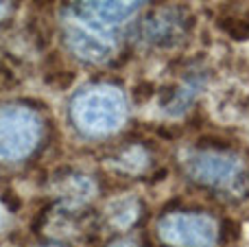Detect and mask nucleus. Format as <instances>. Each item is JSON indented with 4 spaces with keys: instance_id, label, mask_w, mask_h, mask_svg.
<instances>
[{
    "instance_id": "obj_9",
    "label": "nucleus",
    "mask_w": 249,
    "mask_h": 247,
    "mask_svg": "<svg viewBox=\"0 0 249 247\" xmlns=\"http://www.w3.org/2000/svg\"><path fill=\"white\" fill-rule=\"evenodd\" d=\"M201 83H203L201 79H188L184 86H179L177 90L171 92V99L164 101V107H168L171 114H181L190 103H193V99L197 96Z\"/></svg>"
},
{
    "instance_id": "obj_1",
    "label": "nucleus",
    "mask_w": 249,
    "mask_h": 247,
    "mask_svg": "<svg viewBox=\"0 0 249 247\" xmlns=\"http://www.w3.org/2000/svg\"><path fill=\"white\" fill-rule=\"evenodd\" d=\"M72 123L86 136L99 138L118 131L127 116V101L116 86L99 83L83 88L70 107Z\"/></svg>"
},
{
    "instance_id": "obj_8",
    "label": "nucleus",
    "mask_w": 249,
    "mask_h": 247,
    "mask_svg": "<svg viewBox=\"0 0 249 247\" xmlns=\"http://www.w3.org/2000/svg\"><path fill=\"white\" fill-rule=\"evenodd\" d=\"M57 188H59L66 206H70V208L86 204L92 197V193H94L92 179L86 177V175H77V173L68 175V177H59L57 179Z\"/></svg>"
},
{
    "instance_id": "obj_13",
    "label": "nucleus",
    "mask_w": 249,
    "mask_h": 247,
    "mask_svg": "<svg viewBox=\"0 0 249 247\" xmlns=\"http://www.w3.org/2000/svg\"><path fill=\"white\" fill-rule=\"evenodd\" d=\"M112 247H136V243H133V241L123 239V241H116V243H112Z\"/></svg>"
},
{
    "instance_id": "obj_10",
    "label": "nucleus",
    "mask_w": 249,
    "mask_h": 247,
    "mask_svg": "<svg viewBox=\"0 0 249 247\" xmlns=\"http://www.w3.org/2000/svg\"><path fill=\"white\" fill-rule=\"evenodd\" d=\"M109 223L116 228H129L138 221L140 217V206H138L136 199H121L116 204L109 206Z\"/></svg>"
},
{
    "instance_id": "obj_5",
    "label": "nucleus",
    "mask_w": 249,
    "mask_h": 247,
    "mask_svg": "<svg viewBox=\"0 0 249 247\" xmlns=\"http://www.w3.org/2000/svg\"><path fill=\"white\" fill-rule=\"evenodd\" d=\"M158 234L166 247H212L219 239V228L208 214L175 212L160 219Z\"/></svg>"
},
{
    "instance_id": "obj_7",
    "label": "nucleus",
    "mask_w": 249,
    "mask_h": 247,
    "mask_svg": "<svg viewBox=\"0 0 249 247\" xmlns=\"http://www.w3.org/2000/svg\"><path fill=\"white\" fill-rule=\"evenodd\" d=\"M142 4L144 0H79L72 9L105 29H114L129 20Z\"/></svg>"
},
{
    "instance_id": "obj_4",
    "label": "nucleus",
    "mask_w": 249,
    "mask_h": 247,
    "mask_svg": "<svg viewBox=\"0 0 249 247\" xmlns=\"http://www.w3.org/2000/svg\"><path fill=\"white\" fill-rule=\"evenodd\" d=\"M186 175L199 186L212 191H232L243 182V164L232 153L219 151H197L186 158Z\"/></svg>"
},
{
    "instance_id": "obj_11",
    "label": "nucleus",
    "mask_w": 249,
    "mask_h": 247,
    "mask_svg": "<svg viewBox=\"0 0 249 247\" xmlns=\"http://www.w3.org/2000/svg\"><path fill=\"white\" fill-rule=\"evenodd\" d=\"M219 26L232 39H238V42L249 39V20H243V18H221Z\"/></svg>"
},
{
    "instance_id": "obj_12",
    "label": "nucleus",
    "mask_w": 249,
    "mask_h": 247,
    "mask_svg": "<svg viewBox=\"0 0 249 247\" xmlns=\"http://www.w3.org/2000/svg\"><path fill=\"white\" fill-rule=\"evenodd\" d=\"M11 13V0H0V22Z\"/></svg>"
},
{
    "instance_id": "obj_6",
    "label": "nucleus",
    "mask_w": 249,
    "mask_h": 247,
    "mask_svg": "<svg viewBox=\"0 0 249 247\" xmlns=\"http://www.w3.org/2000/svg\"><path fill=\"white\" fill-rule=\"evenodd\" d=\"M190 20L181 9L175 7H162L158 11L149 13L138 26L142 42L151 44V46L168 48L179 44L188 33Z\"/></svg>"
},
{
    "instance_id": "obj_3",
    "label": "nucleus",
    "mask_w": 249,
    "mask_h": 247,
    "mask_svg": "<svg viewBox=\"0 0 249 247\" xmlns=\"http://www.w3.org/2000/svg\"><path fill=\"white\" fill-rule=\"evenodd\" d=\"M64 42L72 55L88 64H103L116 51V39L112 29L96 24V22L83 18L74 9H70L64 24Z\"/></svg>"
},
{
    "instance_id": "obj_2",
    "label": "nucleus",
    "mask_w": 249,
    "mask_h": 247,
    "mask_svg": "<svg viewBox=\"0 0 249 247\" xmlns=\"http://www.w3.org/2000/svg\"><path fill=\"white\" fill-rule=\"evenodd\" d=\"M42 118L29 107L7 105L0 109V162H20L37 149Z\"/></svg>"
}]
</instances>
